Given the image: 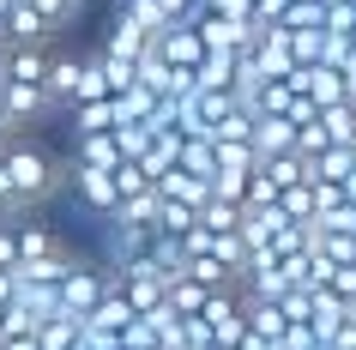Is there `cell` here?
Segmentation results:
<instances>
[{"label": "cell", "mask_w": 356, "mask_h": 350, "mask_svg": "<svg viewBox=\"0 0 356 350\" xmlns=\"http://www.w3.org/2000/svg\"><path fill=\"white\" fill-rule=\"evenodd\" d=\"M31 6L42 13V24H49V31H60V24L73 19V6H79V0H31Z\"/></svg>", "instance_id": "cell-30"}, {"label": "cell", "mask_w": 356, "mask_h": 350, "mask_svg": "<svg viewBox=\"0 0 356 350\" xmlns=\"http://www.w3.org/2000/svg\"><path fill=\"white\" fill-rule=\"evenodd\" d=\"M115 19H121V24H133V31H145L151 42H157V37L169 31V13L157 6V0H115Z\"/></svg>", "instance_id": "cell-12"}, {"label": "cell", "mask_w": 356, "mask_h": 350, "mask_svg": "<svg viewBox=\"0 0 356 350\" xmlns=\"http://www.w3.org/2000/svg\"><path fill=\"white\" fill-rule=\"evenodd\" d=\"M200 230H211V236H236V230H242V205L206 200V205H200Z\"/></svg>", "instance_id": "cell-19"}, {"label": "cell", "mask_w": 356, "mask_h": 350, "mask_svg": "<svg viewBox=\"0 0 356 350\" xmlns=\"http://www.w3.org/2000/svg\"><path fill=\"white\" fill-rule=\"evenodd\" d=\"M19 218H24V212L13 205V193H6V182H0V223H19Z\"/></svg>", "instance_id": "cell-34"}, {"label": "cell", "mask_w": 356, "mask_h": 350, "mask_svg": "<svg viewBox=\"0 0 356 350\" xmlns=\"http://www.w3.org/2000/svg\"><path fill=\"white\" fill-rule=\"evenodd\" d=\"M73 344H79V320H67V314L37 326V350H73Z\"/></svg>", "instance_id": "cell-21"}, {"label": "cell", "mask_w": 356, "mask_h": 350, "mask_svg": "<svg viewBox=\"0 0 356 350\" xmlns=\"http://www.w3.org/2000/svg\"><path fill=\"white\" fill-rule=\"evenodd\" d=\"M326 290H332L338 302H356V266H332V278H326Z\"/></svg>", "instance_id": "cell-32"}, {"label": "cell", "mask_w": 356, "mask_h": 350, "mask_svg": "<svg viewBox=\"0 0 356 350\" xmlns=\"http://www.w3.org/2000/svg\"><path fill=\"white\" fill-rule=\"evenodd\" d=\"M0 182H6V193H13L19 212H31V205L55 200V187L67 182V169H60L37 139H19V133H13V139H0Z\"/></svg>", "instance_id": "cell-1"}, {"label": "cell", "mask_w": 356, "mask_h": 350, "mask_svg": "<svg viewBox=\"0 0 356 350\" xmlns=\"http://www.w3.org/2000/svg\"><path fill=\"white\" fill-rule=\"evenodd\" d=\"M0 61H6V42H0Z\"/></svg>", "instance_id": "cell-41"}, {"label": "cell", "mask_w": 356, "mask_h": 350, "mask_svg": "<svg viewBox=\"0 0 356 350\" xmlns=\"http://www.w3.org/2000/svg\"><path fill=\"white\" fill-rule=\"evenodd\" d=\"M320 42H326V31H296L290 37V61L296 67H320Z\"/></svg>", "instance_id": "cell-25"}, {"label": "cell", "mask_w": 356, "mask_h": 350, "mask_svg": "<svg viewBox=\"0 0 356 350\" xmlns=\"http://www.w3.org/2000/svg\"><path fill=\"white\" fill-rule=\"evenodd\" d=\"M175 157H181V133H151V145L139 151V175H145V182H163L169 169H175Z\"/></svg>", "instance_id": "cell-10"}, {"label": "cell", "mask_w": 356, "mask_h": 350, "mask_svg": "<svg viewBox=\"0 0 356 350\" xmlns=\"http://www.w3.org/2000/svg\"><path fill=\"white\" fill-rule=\"evenodd\" d=\"M19 223H0V272H19Z\"/></svg>", "instance_id": "cell-28"}, {"label": "cell", "mask_w": 356, "mask_h": 350, "mask_svg": "<svg viewBox=\"0 0 356 350\" xmlns=\"http://www.w3.org/2000/svg\"><path fill=\"white\" fill-rule=\"evenodd\" d=\"M13 308V272H0V314Z\"/></svg>", "instance_id": "cell-35"}, {"label": "cell", "mask_w": 356, "mask_h": 350, "mask_svg": "<svg viewBox=\"0 0 356 350\" xmlns=\"http://www.w3.org/2000/svg\"><path fill=\"white\" fill-rule=\"evenodd\" d=\"M157 6H163L169 19H181V6H188V0H157Z\"/></svg>", "instance_id": "cell-36"}, {"label": "cell", "mask_w": 356, "mask_h": 350, "mask_svg": "<svg viewBox=\"0 0 356 350\" xmlns=\"http://www.w3.org/2000/svg\"><path fill=\"white\" fill-rule=\"evenodd\" d=\"M0 109H6V127L19 133V127H31V121H42L55 103L42 97V85H0Z\"/></svg>", "instance_id": "cell-5"}, {"label": "cell", "mask_w": 356, "mask_h": 350, "mask_svg": "<svg viewBox=\"0 0 356 350\" xmlns=\"http://www.w3.org/2000/svg\"><path fill=\"white\" fill-rule=\"evenodd\" d=\"M320 6H344V0H320Z\"/></svg>", "instance_id": "cell-40"}, {"label": "cell", "mask_w": 356, "mask_h": 350, "mask_svg": "<svg viewBox=\"0 0 356 350\" xmlns=\"http://www.w3.org/2000/svg\"><path fill=\"white\" fill-rule=\"evenodd\" d=\"M350 320H356V302H350Z\"/></svg>", "instance_id": "cell-42"}, {"label": "cell", "mask_w": 356, "mask_h": 350, "mask_svg": "<svg viewBox=\"0 0 356 350\" xmlns=\"http://www.w3.org/2000/svg\"><path fill=\"white\" fill-rule=\"evenodd\" d=\"M350 175H356V151L350 145H326L320 157H308V182H338L344 187Z\"/></svg>", "instance_id": "cell-13"}, {"label": "cell", "mask_w": 356, "mask_h": 350, "mask_svg": "<svg viewBox=\"0 0 356 350\" xmlns=\"http://www.w3.org/2000/svg\"><path fill=\"white\" fill-rule=\"evenodd\" d=\"M278 212L290 223H314V187H308V182H302V187H284V193H278Z\"/></svg>", "instance_id": "cell-23"}, {"label": "cell", "mask_w": 356, "mask_h": 350, "mask_svg": "<svg viewBox=\"0 0 356 350\" xmlns=\"http://www.w3.org/2000/svg\"><path fill=\"white\" fill-rule=\"evenodd\" d=\"M73 115V139H91V133H115L121 121H115V97L109 103H79V109H67Z\"/></svg>", "instance_id": "cell-16"}, {"label": "cell", "mask_w": 356, "mask_h": 350, "mask_svg": "<svg viewBox=\"0 0 356 350\" xmlns=\"http://www.w3.org/2000/svg\"><path fill=\"white\" fill-rule=\"evenodd\" d=\"M211 19H224V24H254V0H218V6H211Z\"/></svg>", "instance_id": "cell-31"}, {"label": "cell", "mask_w": 356, "mask_h": 350, "mask_svg": "<svg viewBox=\"0 0 356 350\" xmlns=\"http://www.w3.org/2000/svg\"><path fill=\"white\" fill-rule=\"evenodd\" d=\"M0 139H13V127H6V109H0Z\"/></svg>", "instance_id": "cell-38"}, {"label": "cell", "mask_w": 356, "mask_h": 350, "mask_svg": "<svg viewBox=\"0 0 356 350\" xmlns=\"http://www.w3.org/2000/svg\"><path fill=\"white\" fill-rule=\"evenodd\" d=\"M248 145H254V157H260V164H266V157H284V151H296V127H290L284 115H260Z\"/></svg>", "instance_id": "cell-8"}, {"label": "cell", "mask_w": 356, "mask_h": 350, "mask_svg": "<svg viewBox=\"0 0 356 350\" xmlns=\"http://www.w3.org/2000/svg\"><path fill=\"white\" fill-rule=\"evenodd\" d=\"M103 296H109V272L91 266V260H73V272L60 284V314H67V320H85Z\"/></svg>", "instance_id": "cell-2"}, {"label": "cell", "mask_w": 356, "mask_h": 350, "mask_svg": "<svg viewBox=\"0 0 356 350\" xmlns=\"http://www.w3.org/2000/svg\"><path fill=\"white\" fill-rule=\"evenodd\" d=\"M260 175L284 193V187H302V182H308V164H302L296 151H284V157H266V164H260Z\"/></svg>", "instance_id": "cell-18"}, {"label": "cell", "mask_w": 356, "mask_h": 350, "mask_svg": "<svg viewBox=\"0 0 356 350\" xmlns=\"http://www.w3.org/2000/svg\"><path fill=\"white\" fill-rule=\"evenodd\" d=\"M67 169H121V145H115V133H91V139H73V164Z\"/></svg>", "instance_id": "cell-9"}, {"label": "cell", "mask_w": 356, "mask_h": 350, "mask_svg": "<svg viewBox=\"0 0 356 350\" xmlns=\"http://www.w3.org/2000/svg\"><path fill=\"white\" fill-rule=\"evenodd\" d=\"M145 230H127V223H109L103 218V272H121V266H133V260L145 254Z\"/></svg>", "instance_id": "cell-7"}, {"label": "cell", "mask_w": 356, "mask_h": 350, "mask_svg": "<svg viewBox=\"0 0 356 350\" xmlns=\"http://www.w3.org/2000/svg\"><path fill=\"white\" fill-rule=\"evenodd\" d=\"M278 31H326V6L320 0H296V6H284V19H278Z\"/></svg>", "instance_id": "cell-20"}, {"label": "cell", "mask_w": 356, "mask_h": 350, "mask_svg": "<svg viewBox=\"0 0 356 350\" xmlns=\"http://www.w3.org/2000/svg\"><path fill=\"white\" fill-rule=\"evenodd\" d=\"M211 157H218V175H254L260 169L254 145H211Z\"/></svg>", "instance_id": "cell-22"}, {"label": "cell", "mask_w": 356, "mask_h": 350, "mask_svg": "<svg viewBox=\"0 0 356 350\" xmlns=\"http://www.w3.org/2000/svg\"><path fill=\"white\" fill-rule=\"evenodd\" d=\"M67 182H73L79 205H85V212H97V218H109L115 205H121V193H115V182L103 175V169H67Z\"/></svg>", "instance_id": "cell-6"}, {"label": "cell", "mask_w": 356, "mask_h": 350, "mask_svg": "<svg viewBox=\"0 0 356 350\" xmlns=\"http://www.w3.org/2000/svg\"><path fill=\"white\" fill-rule=\"evenodd\" d=\"M290 0H254V24H278Z\"/></svg>", "instance_id": "cell-33"}, {"label": "cell", "mask_w": 356, "mask_h": 350, "mask_svg": "<svg viewBox=\"0 0 356 350\" xmlns=\"http://www.w3.org/2000/svg\"><path fill=\"white\" fill-rule=\"evenodd\" d=\"M6 13H13V0H0V31H6Z\"/></svg>", "instance_id": "cell-37"}, {"label": "cell", "mask_w": 356, "mask_h": 350, "mask_svg": "<svg viewBox=\"0 0 356 350\" xmlns=\"http://www.w3.org/2000/svg\"><path fill=\"white\" fill-rule=\"evenodd\" d=\"M109 182H115V193H121V200H133V193H145V175H139V169H133V164H121V169H109Z\"/></svg>", "instance_id": "cell-27"}, {"label": "cell", "mask_w": 356, "mask_h": 350, "mask_svg": "<svg viewBox=\"0 0 356 350\" xmlns=\"http://www.w3.org/2000/svg\"><path fill=\"white\" fill-rule=\"evenodd\" d=\"M79 103H109V79H103L97 55H79V79H73V103L67 109H79Z\"/></svg>", "instance_id": "cell-14"}, {"label": "cell", "mask_w": 356, "mask_h": 350, "mask_svg": "<svg viewBox=\"0 0 356 350\" xmlns=\"http://www.w3.org/2000/svg\"><path fill=\"white\" fill-rule=\"evenodd\" d=\"M248 61L260 67V79H290V31H278V24H260L254 31V49H248Z\"/></svg>", "instance_id": "cell-3"}, {"label": "cell", "mask_w": 356, "mask_h": 350, "mask_svg": "<svg viewBox=\"0 0 356 350\" xmlns=\"http://www.w3.org/2000/svg\"><path fill=\"white\" fill-rule=\"evenodd\" d=\"M151 55L163 61V67H175V73H193V67L206 61V49H200V37H193L188 24H175V19H169V31L151 42Z\"/></svg>", "instance_id": "cell-4"}, {"label": "cell", "mask_w": 356, "mask_h": 350, "mask_svg": "<svg viewBox=\"0 0 356 350\" xmlns=\"http://www.w3.org/2000/svg\"><path fill=\"white\" fill-rule=\"evenodd\" d=\"M308 187H314V223L332 218L338 205H344V187H338V182H308Z\"/></svg>", "instance_id": "cell-26"}, {"label": "cell", "mask_w": 356, "mask_h": 350, "mask_svg": "<svg viewBox=\"0 0 356 350\" xmlns=\"http://www.w3.org/2000/svg\"><path fill=\"white\" fill-rule=\"evenodd\" d=\"M97 55H109V61H127V67H133V61H145V55H151V37H145V31H133V24H121V19H115V24H109V37H103V49H97Z\"/></svg>", "instance_id": "cell-11"}, {"label": "cell", "mask_w": 356, "mask_h": 350, "mask_svg": "<svg viewBox=\"0 0 356 350\" xmlns=\"http://www.w3.org/2000/svg\"><path fill=\"white\" fill-rule=\"evenodd\" d=\"M193 6H206V13H211V6H218V0H193Z\"/></svg>", "instance_id": "cell-39"}, {"label": "cell", "mask_w": 356, "mask_h": 350, "mask_svg": "<svg viewBox=\"0 0 356 350\" xmlns=\"http://www.w3.org/2000/svg\"><path fill=\"white\" fill-rule=\"evenodd\" d=\"M284 109H290V91H284L278 79H266L260 85V115H284ZM260 115H254V121H260Z\"/></svg>", "instance_id": "cell-29"}, {"label": "cell", "mask_w": 356, "mask_h": 350, "mask_svg": "<svg viewBox=\"0 0 356 350\" xmlns=\"http://www.w3.org/2000/svg\"><path fill=\"white\" fill-rule=\"evenodd\" d=\"M175 169H181V175H193V182H211V175H218L211 139H181V157H175Z\"/></svg>", "instance_id": "cell-17"}, {"label": "cell", "mask_w": 356, "mask_h": 350, "mask_svg": "<svg viewBox=\"0 0 356 350\" xmlns=\"http://www.w3.org/2000/svg\"><path fill=\"white\" fill-rule=\"evenodd\" d=\"M49 254H67L55 230H49V223H19V266H31V260H49Z\"/></svg>", "instance_id": "cell-15"}, {"label": "cell", "mask_w": 356, "mask_h": 350, "mask_svg": "<svg viewBox=\"0 0 356 350\" xmlns=\"http://www.w3.org/2000/svg\"><path fill=\"white\" fill-rule=\"evenodd\" d=\"M320 127L332 145H356V121H350V103H332V109H320Z\"/></svg>", "instance_id": "cell-24"}]
</instances>
